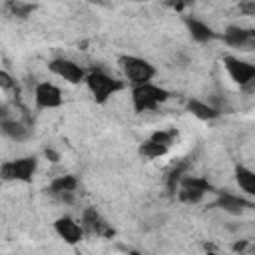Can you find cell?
Here are the masks:
<instances>
[{"instance_id": "1", "label": "cell", "mask_w": 255, "mask_h": 255, "mask_svg": "<svg viewBox=\"0 0 255 255\" xmlns=\"http://www.w3.org/2000/svg\"><path fill=\"white\" fill-rule=\"evenodd\" d=\"M84 82H86L88 90L92 92V96H94V100H96L98 104H106L114 94H118V92L124 88V84H122L120 80L108 76V74L102 72V70L88 72Z\"/></svg>"}, {"instance_id": "2", "label": "cell", "mask_w": 255, "mask_h": 255, "mask_svg": "<svg viewBox=\"0 0 255 255\" xmlns=\"http://www.w3.org/2000/svg\"><path fill=\"white\" fill-rule=\"evenodd\" d=\"M120 68H122L126 80L133 88L143 86V84H151V80L155 76V68L139 56H122L120 58Z\"/></svg>"}, {"instance_id": "3", "label": "cell", "mask_w": 255, "mask_h": 255, "mask_svg": "<svg viewBox=\"0 0 255 255\" xmlns=\"http://www.w3.org/2000/svg\"><path fill=\"white\" fill-rule=\"evenodd\" d=\"M131 100H133V108L137 112H153L163 102L169 100V92L155 84H143V86H135L131 90Z\"/></svg>"}, {"instance_id": "4", "label": "cell", "mask_w": 255, "mask_h": 255, "mask_svg": "<svg viewBox=\"0 0 255 255\" xmlns=\"http://www.w3.org/2000/svg\"><path fill=\"white\" fill-rule=\"evenodd\" d=\"M223 66L229 74V78L243 90L251 92L255 86V66L247 60H241L237 56H225L223 58Z\"/></svg>"}, {"instance_id": "5", "label": "cell", "mask_w": 255, "mask_h": 255, "mask_svg": "<svg viewBox=\"0 0 255 255\" xmlns=\"http://www.w3.org/2000/svg\"><path fill=\"white\" fill-rule=\"evenodd\" d=\"M36 157H18L0 165V179L4 181H32L36 173Z\"/></svg>"}, {"instance_id": "6", "label": "cell", "mask_w": 255, "mask_h": 255, "mask_svg": "<svg viewBox=\"0 0 255 255\" xmlns=\"http://www.w3.org/2000/svg\"><path fill=\"white\" fill-rule=\"evenodd\" d=\"M48 68L52 74H56L58 78H62L68 84H80L86 80V70L70 58H56L48 64Z\"/></svg>"}, {"instance_id": "7", "label": "cell", "mask_w": 255, "mask_h": 255, "mask_svg": "<svg viewBox=\"0 0 255 255\" xmlns=\"http://www.w3.org/2000/svg\"><path fill=\"white\" fill-rule=\"evenodd\" d=\"M82 227H84V233L88 231V233H92V235H100V237H114L116 235V231L110 227V223L96 211V207H88V209H84V213H82V223H80Z\"/></svg>"}, {"instance_id": "8", "label": "cell", "mask_w": 255, "mask_h": 255, "mask_svg": "<svg viewBox=\"0 0 255 255\" xmlns=\"http://www.w3.org/2000/svg\"><path fill=\"white\" fill-rule=\"evenodd\" d=\"M34 100L36 106L42 110H52V108H60L64 98L58 86H54L52 82H40L34 90Z\"/></svg>"}, {"instance_id": "9", "label": "cell", "mask_w": 255, "mask_h": 255, "mask_svg": "<svg viewBox=\"0 0 255 255\" xmlns=\"http://www.w3.org/2000/svg\"><path fill=\"white\" fill-rule=\"evenodd\" d=\"M54 229L68 245H78L84 239V227L70 215H62L54 221Z\"/></svg>"}, {"instance_id": "10", "label": "cell", "mask_w": 255, "mask_h": 255, "mask_svg": "<svg viewBox=\"0 0 255 255\" xmlns=\"http://www.w3.org/2000/svg\"><path fill=\"white\" fill-rule=\"evenodd\" d=\"M221 40L231 48H249L255 42V30L243 26H227Z\"/></svg>"}, {"instance_id": "11", "label": "cell", "mask_w": 255, "mask_h": 255, "mask_svg": "<svg viewBox=\"0 0 255 255\" xmlns=\"http://www.w3.org/2000/svg\"><path fill=\"white\" fill-rule=\"evenodd\" d=\"M215 205L229 215H243L247 209H253V201H249L241 195H235V193H227V191L225 193L219 191Z\"/></svg>"}, {"instance_id": "12", "label": "cell", "mask_w": 255, "mask_h": 255, "mask_svg": "<svg viewBox=\"0 0 255 255\" xmlns=\"http://www.w3.org/2000/svg\"><path fill=\"white\" fill-rule=\"evenodd\" d=\"M183 22H185V26H187V30H189V34H191V38H193L195 42L205 44V42H211V40H215V38H217L215 30H213L207 22H203V20H197V18L185 16V18H183Z\"/></svg>"}, {"instance_id": "13", "label": "cell", "mask_w": 255, "mask_h": 255, "mask_svg": "<svg viewBox=\"0 0 255 255\" xmlns=\"http://www.w3.org/2000/svg\"><path fill=\"white\" fill-rule=\"evenodd\" d=\"M0 131L12 141H26L32 135V128L20 120H14V118L0 122Z\"/></svg>"}, {"instance_id": "14", "label": "cell", "mask_w": 255, "mask_h": 255, "mask_svg": "<svg viewBox=\"0 0 255 255\" xmlns=\"http://www.w3.org/2000/svg\"><path fill=\"white\" fill-rule=\"evenodd\" d=\"M189 167H191V159L187 157V159L177 161V163H175V165L169 169L165 185H167V191H169L171 195H175V191H177V187H179V181H181V177H183V175H187Z\"/></svg>"}, {"instance_id": "15", "label": "cell", "mask_w": 255, "mask_h": 255, "mask_svg": "<svg viewBox=\"0 0 255 255\" xmlns=\"http://www.w3.org/2000/svg\"><path fill=\"white\" fill-rule=\"evenodd\" d=\"M187 110L199 118V120H205V122H211V120H217L221 114L217 110H213L207 102H201V100H187Z\"/></svg>"}, {"instance_id": "16", "label": "cell", "mask_w": 255, "mask_h": 255, "mask_svg": "<svg viewBox=\"0 0 255 255\" xmlns=\"http://www.w3.org/2000/svg\"><path fill=\"white\" fill-rule=\"evenodd\" d=\"M179 187H183V189H193V191H199V193H203V195H207V193H213V191H215V187H213L205 177L189 175V173L181 177ZM179 187H177V189H179Z\"/></svg>"}, {"instance_id": "17", "label": "cell", "mask_w": 255, "mask_h": 255, "mask_svg": "<svg viewBox=\"0 0 255 255\" xmlns=\"http://www.w3.org/2000/svg\"><path fill=\"white\" fill-rule=\"evenodd\" d=\"M235 179H237V185L247 195H255V171H251L245 165H237L235 167Z\"/></svg>"}, {"instance_id": "18", "label": "cell", "mask_w": 255, "mask_h": 255, "mask_svg": "<svg viewBox=\"0 0 255 255\" xmlns=\"http://www.w3.org/2000/svg\"><path fill=\"white\" fill-rule=\"evenodd\" d=\"M78 187V177L72 175V173H66V175H58L56 179H52L50 183V193H62V191H76Z\"/></svg>"}, {"instance_id": "19", "label": "cell", "mask_w": 255, "mask_h": 255, "mask_svg": "<svg viewBox=\"0 0 255 255\" xmlns=\"http://www.w3.org/2000/svg\"><path fill=\"white\" fill-rule=\"evenodd\" d=\"M6 8L10 10V14L14 18H28L34 10H36V4H28V2H8Z\"/></svg>"}, {"instance_id": "20", "label": "cell", "mask_w": 255, "mask_h": 255, "mask_svg": "<svg viewBox=\"0 0 255 255\" xmlns=\"http://www.w3.org/2000/svg\"><path fill=\"white\" fill-rule=\"evenodd\" d=\"M167 149H169V147L157 145V143H153V141H149V139H145V141L139 145V153H141L143 157H149V159L165 155V153H167Z\"/></svg>"}, {"instance_id": "21", "label": "cell", "mask_w": 255, "mask_h": 255, "mask_svg": "<svg viewBox=\"0 0 255 255\" xmlns=\"http://www.w3.org/2000/svg\"><path fill=\"white\" fill-rule=\"evenodd\" d=\"M177 199L181 201V203H187V205H195V203H201L203 201V193H199V191H193V189H183V187H179L177 191Z\"/></svg>"}, {"instance_id": "22", "label": "cell", "mask_w": 255, "mask_h": 255, "mask_svg": "<svg viewBox=\"0 0 255 255\" xmlns=\"http://www.w3.org/2000/svg\"><path fill=\"white\" fill-rule=\"evenodd\" d=\"M173 137H175L173 131H163V129H159V131H153V133L149 135V141H153V143H157V145H163V147H169L171 141H173Z\"/></svg>"}, {"instance_id": "23", "label": "cell", "mask_w": 255, "mask_h": 255, "mask_svg": "<svg viewBox=\"0 0 255 255\" xmlns=\"http://www.w3.org/2000/svg\"><path fill=\"white\" fill-rule=\"evenodd\" d=\"M14 86H16V80L6 70H0V90H12Z\"/></svg>"}, {"instance_id": "24", "label": "cell", "mask_w": 255, "mask_h": 255, "mask_svg": "<svg viewBox=\"0 0 255 255\" xmlns=\"http://www.w3.org/2000/svg\"><path fill=\"white\" fill-rule=\"evenodd\" d=\"M54 197H56L60 203L72 205V203L76 201V191H62V193H54Z\"/></svg>"}, {"instance_id": "25", "label": "cell", "mask_w": 255, "mask_h": 255, "mask_svg": "<svg viewBox=\"0 0 255 255\" xmlns=\"http://www.w3.org/2000/svg\"><path fill=\"white\" fill-rule=\"evenodd\" d=\"M44 157H46L50 163H58V161H60V153H58L54 147H44Z\"/></svg>"}, {"instance_id": "26", "label": "cell", "mask_w": 255, "mask_h": 255, "mask_svg": "<svg viewBox=\"0 0 255 255\" xmlns=\"http://www.w3.org/2000/svg\"><path fill=\"white\" fill-rule=\"evenodd\" d=\"M247 247H249V239H239V241H235V243L231 245V249H233L235 253H243Z\"/></svg>"}, {"instance_id": "27", "label": "cell", "mask_w": 255, "mask_h": 255, "mask_svg": "<svg viewBox=\"0 0 255 255\" xmlns=\"http://www.w3.org/2000/svg\"><path fill=\"white\" fill-rule=\"evenodd\" d=\"M239 10H243L245 14H255V2H243L239 4Z\"/></svg>"}, {"instance_id": "28", "label": "cell", "mask_w": 255, "mask_h": 255, "mask_svg": "<svg viewBox=\"0 0 255 255\" xmlns=\"http://www.w3.org/2000/svg\"><path fill=\"white\" fill-rule=\"evenodd\" d=\"M4 120H10V110L6 106H0V122H4Z\"/></svg>"}, {"instance_id": "29", "label": "cell", "mask_w": 255, "mask_h": 255, "mask_svg": "<svg viewBox=\"0 0 255 255\" xmlns=\"http://www.w3.org/2000/svg\"><path fill=\"white\" fill-rule=\"evenodd\" d=\"M205 255H219V253H217V251H207Z\"/></svg>"}, {"instance_id": "30", "label": "cell", "mask_w": 255, "mask_h": 255, "mask_svg": "<svg viewBox=\"0 0 255 255\" xmlns=\"http://www.w3.org/2000/svg\"><path fill=\"white\" fill-rule=\"evenodd\" d=\"M128 255H139V253H137V251H129Z\"/></svg>"}]
</instances>
